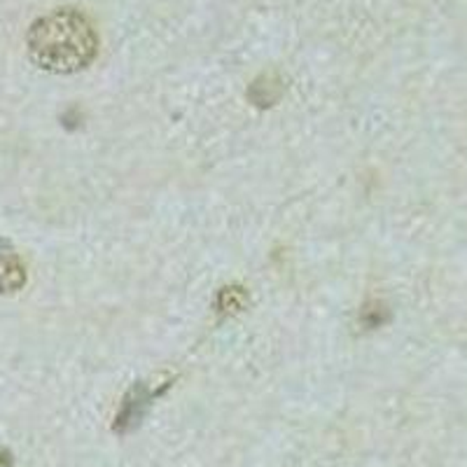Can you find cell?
Returning a JSON list of instances; mask_svg holds the SVG:
<instances>
[{"label":"cell","mask_w":467,"mask_h":467,"mask_svg":"<svg viewBox=\"0 0 467 467\" xmlns=\"http://www.w3.org/2000/svg\"><path fill=\"white\" fill-rule=\"evenodd\" d=\"M99 51V36L84 14L57 10L38 20L28 31L33 64L50 73H75L87 68Z\"/></svg>","instance_id":"6da1fadb"},{"label":"cell","mask_w":467,"mask_h":467,"mask_svg":"<svg viewBox=\"0 0 467 467\" xmlns=\"http://www.w3.org/2000/svg\"><path fill=\"white\" fill-rule=\"evenodd\" d=\"M154 398H157V392H152L146 384L133 385L131 391L127 392L124 402H122L120 414L115 418V432L124 435V432L136 428L140 423V418L146 416L147 407H150V402Z\"/></svg>","instance_id":"7a4b0ae2"},{"label":"cell","mask_w":467,"mask_h":467,"mask_svg":"<svg viewBox=\"0 0 467 467\" xmlns=\"http://www.w3.org/2000/svg\"><path fill=\"white\" fill-rule=\"evenodd\" d=\"M281 91H283L281 80H276V75H265L255 80V84L248 91V99L257 107H269L281 99Z\"/></svg>","instance_id":"3957f363"},{"label":"cell","mask_w":467,"mask_h":467,"mask_svg":"<svg viewBox=\"0 0 467 467\" xmlns=\"http://www.w3.org/2000/svg\"><path fill=\"white\" fill-rule=\"evenodd\" d=\"M26 272L17 257H0V292H17L24 285Z\"/></svg>","instance_id":"277c9868"},{"label":"cell","mask_w":467,"mask_h":467,"mask_svg":"<svg viewBox=\"0 0 467 467\" xmlns=\"http://www.w3.org/2000/svg\"><path fill=\"white\" fill-rule=\"evenodd\" d=\"M248 297L243 288H222L220 295H218V309L222 313H236L246 306Z\"/></svg>","instance_id":"5b68a950"},{"label":"cell","mask_w":467,"mask_h":467,"mask_svg":"<svg viewBox=\"0 0 467 467\" xmlns=\"http://www.w3.org/2000/svg\"><path fill=\"white\" fill-rule=\"evenodd\" d=\"M362 321H365L367 328H379V325H384V322L388 321V311H385L381 304L367 306V309L362 311Z\"/></svg>","instance_id":"8992f818"},{"label":"cell","mask_w":467,"mask_h":467,"mask_svg":"<svg viewBox=\"0 0 467 467\" xmlns=\"http://www.w3.org/2000/svg\"><path fill=\"white\" fill-rule=\"evenodd\" d=\"M0 467H12V455H10V451H0Z\"/></svg>","instance_id":"52a82bcc"}]
</instances>
